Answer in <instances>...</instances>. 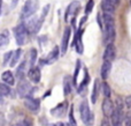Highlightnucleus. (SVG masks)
Wrapping results in <instances>:
<instances>
[{"label": "nucleus", "instance_id": "423d86ee", "mask_svg": "<svg viewBox=\"0 0 131 126\" xmlns=\"http://www.w3.org/2000/svg\"><path fill=\"white\" fill-rule=\"evenodd\" d=\"M31 85L29 83V81L25 80V79H21L18 81L17 85V94L20 97H27L30 95L31 93Z\"/></svg>", "mask_w": 131, "mask_h": 126}, {"label": "nucleus", "instance_id": "6e6552de", "mask_svg": "<svg viewBox=\"0 0 131 126\" xmlns=\"http://www.w3.org/2000/svg\"><path fill=\"white\" fill-rule=\"evenodd\" d=\"M116 57V50L115 46H114L113 43H109L106 45V49H105L104 52V60H107V61H113Z\"/></svg>", "mask_w": 131, "mask_h": 126}, {"label": "nucleus", "instance_id": "6ab92c4d", "mask_svg": "<svg viewBox=\"0 0 131 126\" xmlns=\"http://www.w3.org/2000/svg\"><path fill=\"white\" fill-rule=\"evenodd\" d=\"M21 55H22V49H17L16 51H14L13 56H12V59H10V61H9V66H10V67H15L16 64L20 61Z\"/></svg>", "mask_w": 131, "mask_h": 126}, {"label": "nucleus", "instance_id": "a211bd4d", "mask_svg": "<svg viewBox=\"0 0 131 126\" xmlns=\"http://www.w3.org/2000/svg\"><path fill=\"white\" fill-rule=\"evenodd\" d=\"M99 90H100V82L99 80L94 81V85H93V89H92V94H91V102L93 104L97 102L98 96H99Z\"/></svg>", "mask_w": 131, "mask_h": 126}, {"label": "nucleus", "instance_id": "aec40b11", "mask_svg": "<svg viewBox=\"0 0 131 126\" xmlns=\"http://www.w3.org/2000/svg\"><path fill=\"white\" fill-rule=\"evenodd\" d=\"M8 43H9V31L8 30H4L0 34V49L8 45Z\"/></svg>", "mask_w": 131, "mask_h": 126}, {"label": "nucleus", "instance_id": "7ed1b4c3", "mask_svg": "<svg viewBox=\"0 0 131 126\" xmlns=\"http://www.w3.org/2000/svg\"><path fill=\"white\" fill-rule=\"evenodd\" d=\"M79 112H81L82 120H83V123L86 126H91L93 123H94V115H93L92 111L90 110V106H89V104L86 101H83L81 103Z\"/></svg>", "mask_w": 131, "mask_h": 126}, {"label": "nucleus", "instance_id": "58836bf2", "mask_svg": "<svg viewBox=\"0 0 131 126\" xmlns=\"http://www.w3.org/2000/svg\"><path fill=\"white\" fill-rule=\"evenodd\" d=\"M51 126H58V125H51Z\"/></svg>", "mask_w": 131, "mask_h": 126}, {"label": "nucleus", "instance_id": "9d476101", "mask_svg": "<svg viewBox=\"0 0 131 126\" xmlns=\"http://www.w3.org/2000/svg\"><path fill=\"white\" fill-rule=\"evenodd\" d=\"M40 76H41V73H40L39 67L31 66V68L28 71V78L34 83H38L39 81H40Z\"/></svg>", "mask_w": 131, "mask_h": 126}, {"label": "nucleus", "instance_id": "f3484780", "mask_svg": "<svg viewBox=\"0 0 131 126\" xmlns=\"http://www.w3.org/2000/svg\"><path fill=\"white\" fill-rule=\"evenodd\" d=\"M1 79L4 80L5 83L9 86H14V83H15V76L10 71H5L1 75Z\"/></svg>", "mask_w": 131, "mask_h": 126}, {"label": "nucleus", "instance_id": "393cba45", "mask_svg": "<svg viewBox=\"0 0 131 126\" xmlns=\"http://www.w3.org/2000/svg\"><path fill=\"white\" fill-rule=\"evenodd\" d=\"M101 89H102V95H104L105 97H111L112 90H111V88H109L108 83H107V82L102 83V85H101Z\"/></svg>", "mask_w": 131, "mask_h": 126}, {"label": "nucleus", "instance_id": "c85d7f7f", "mask_svg": "<svg viewBox=\"0 0 131 126\" xmlns=\"http://www.w3.org/2000/svg\"><path fill=\"white\" fill-rule=\"evenodd\" d=\"M69 119H70V125H71V126H76V120L74 119V115H72V109L70 110V113H69Z\"/></svg>", "mask_w": 131, "mask_h": 126}, {"label": "nucleus", "instance_id": "f03ea898", "mask_svg": "<svg viewBox=\"0 0 131 126\" xmlns=\"http://www.w3.org/2000/svg\"><path fill=\"white\" fill-rule=\"evenodd\" d=\"M38 7H39L38 0H27L22 8V12H21V19L27 20V19L34 16L35 13L37 12V9H38Z\"/></svg>", "mask_w": 131, "mask_h": 126}, {"label": "nucleus", "instance_id": "1a4fd4ad", "mask_svg": "<svg viewBox=\"0 0 131 126\" xmlns=\"http://www.w3.org/2000/svg\"><path fill=\"white\" fill-rule=\"evenodd\" d=\"M24 105L28 110L34 111V112L38 111L39 108H40V103H39V101L36 100V98H34V97H27V98L24 100Z\"/></svg>", "mask_w": 131, "mask_h": 126}, {"label": "nucleus", "instance_id": "f257e3e1", "mask_svg": "<svg viewBox=\"0 0 131 126\" xmlns=\"http://www.w3.org/2000/svg\"><path fill=\"white\" fill-rule=\"evenodd\" d=\"M104 25H105V30H104V42L106 44L113 43L115 39V20H114L113 15L111 14H106L104 13Z\"/></svg>", "mask_w": 131, "mask_h": 126}, {"label": "nucleus", "instance_id": "72a5a7b5", "mask_svg": "<svg viewBox=\"0 0 131 126\" xmlns=\"http://www.w3.org/2000/svg\"><path fill=\"white\" fill-rule=\"evenodd\" d=\"M109 2H112V4L114 5V6H117L118 2H120V0H108Z\"/></svg>", "mask_w": 131, "mask_h": 126}, {"label": "nucleus", "instance_id": "e433bc0d", "mask_svg": "<svg viewBox=\"0 0 131 126\" xmlns=\"http://www.w3.org/2000/svg\"><path fill=\"white\" fill-rule=\"evenodd\" d=\"M113 126H122V123H121V124H115V125H113Z\"/></svg>", "mask_w": 131, "mask_h": 126}, {"label": "nucleus", "instance_id": "5701e85b", "mask_svg": "<svg viewBox=\"0 0 131 126\" xmlns=\"http://www.w3.org/2000/svg\"><path fill=\"white\" fill-rule=\"evenodd\" d=\"M10 94V88L7 83H0V96H8Z\"/></svg>", "mask_w": 131, "mask_h": 126}, {"label": "nucleus", "instance_id": "cd10ccee", "mask_svg": "<svg viewBox=\"0 0 131 126\" xmlns=\"http://www.w3.org/2000/svg\"><path fill=\"white\" fill-rule=\"evenodd\" d=\"M12 56H13V51H9V52L5 53V56H4V64L5 65H6L8 61H10Z\"/></svg>", "mask_w": 131, "mask_h": 126}, {"label": "nucleus", "instance_id": "4be33fe9", "mask_svg": "<svg viewBox=\"0 0 131 126\" xmlns=\"http://www.w3.org/2000/svg\"><path fill=\"white\" fill-rule=\"evenodd\" d=\"M25 65H27V61H23L22 64L20 65V66L17 67V71H16V75H17L18 80H21V79H24V72H25Z\"/></svg>", "mask_w": 131, "mask_h": 126}, {"label": "nucleus", "instance_id": "ddd939ff", "mask_svg": "<svg viewBox=\"0 0 131 126\" xmlns=\"http://www.w3.org/2000/svg\"><path fill=\"white\" fill-rule=\"evenodd\" d=\"M82 34H83V29L79 28V30L76 32V36H75L74 43L72 45L75 46V49L77 50L78 53H83V44H82Z\"/></svg>", "mask_w": 131, "mask_h": 126}, {"label": "nucleus", "instance_id": "9b49d317", "mask_svg": "<svg viewBox=\"0 0 131 126\" xmlns=\"http://www.w3.org/2000/svg\"><path fill=\"white\" fill-rule=\"evenodd\" d=\"M59 55H60V48L59 46H55V48H53V50L51 51L50 53L47 55V57L45 58V64H53V62H55L58 59H59Z\"/></svg>", "mask_w": 131, "mask_h": 126}, {"label": "nucleus", "instance_id": "bb28decb", "mask_svg": "<svg viewBox=\"0 0 131 126\" xmlns=\"http://www.w3.org/2000/svg\"><path fill=\"white\" fill-rule=\"evenodd\" d=\"M93 7H94V1H93V0H89L88 4H86V7H85V14L86 15H89V14L92 12Z\"/></svg>", "mask_w": 131, "mask_h": 126}, {"label": "nucleus", "instance_id": "f704fd0d", "mask_svg": "<svg viewBox=\"0 0 131 126\" xmlns=\"http://www.w3.org/2000/svg\"><path fill=\"white\" fill-rule=\"evenodd\" d=\"M0 126H4V118L1 115H0Z\"/></svg>", "mask_w": 131, "mask_h": 126}, {"label": "nucleus", "instance_id": "c9c22d12", "mask_svg": "<svg viewBox=\"0 0 131 126\" xmlns=\"http://www.w3.org/2000/svg\"><path fill=\"white\" fill-rule=\"evenodd\" d=\"M1 6H2V0H0V15H1Z\"/></svg>", "mask_w": 131, "mask_h": 126}, {"label": "nucleus", "instance_id": "20e7f679", "mask_svg": "<svg viewBox=\"0 0 131 126\" xmlns=\"http://www.w3.org/2000/svg\"><path fill=\"white\" fill-rule=\"evenodd\" d=\"M28 34H29V31L27 30L24 23L18 24L17 27L14 28V36H15L16 44H17L18 46H22V45H25V44H27Z\"/></svg>", "mask_w": 131, "mask_h": 126}, {"label": "nucleus", "instance_id": "412c9836", "mask_svg": "<svg viewBox=\"0 0 131 126\" xmlns=\"http://www.w3.org/2000/svg\"><path fill=\"white\" fill-rule=\"evenodd\" d=\"M71 92V82H70V78L69 76H66L63 79V94L64 96L70 94Z\"/></svg>", "mask_w": 131, "mask_h": 126}, {"label": "nucleus", "instance_id": "4468645a", "mask_svg": "<svg viewBox=\"0 0 131 126\" xmlns=\"http://www.w3.org/2000/svg\"><path fill=\"white\" fill-rule=\"evenodd\" d=\"M67 108H68V103L67 102H62V103H60L59 105L55 106L54 109H52V110H51V113H52L53 116L62 117V116L66 113V111H67Z\"/></svg>", "mask_w": 131, "mask_h": 126}, {"label": "nucleus", "instance_id": "7c9ffc66", "mask_svg": "<svg viewBox=\"0 0 131 126\" xmlns=\"http://www.w3.org/2000/svg\"><path fill=\"white\" fill-rule=\"evenodd\" d=\"M124 124H125V126H131V115H129L124 119Z\"/></svg>", "mask_w": 131, "mask_h": 126}, {"label": "nucleus", "instance_id": "473e14b6", "mask_svg": "<svg viewBox=\"0 0 131 126\" xmlns=\"http://www.w3.org/2000/svg\"><path fill=\"white\" fill-rule=\"evenodd\" d=\"M18 2H20V0H12V5H10V7H12V8H15V7L17 6Z\"/></svg>", "mask_w": 131, "mask_h": 126}, {"label": "nucleus", "instance_id": "2eb2a0df", "mask_svg": "<svg viewBox=\"0 0 131 126\" xmlns=\"http://www.w3.org/2000/svg\"><path fill=\"white\" fill-rule=\"evenodd\" d=\"M112 71V61H107V60H104L101 65V69H100V75L104 80H106L107 78L109 76Z\"/></svg>", "mask_w": 131, "mask_h": 126}, {"label": "nucleus", "instance_id": "dca6fc26", "mask_svg": "<svg viewBox=\"0 0 131 126\" xmlns=\"http://www.w3.org/2000/svg\"><path fill=\"white\" fill-rule=\"evenodd\" d=\"M101 8H102V11H104L106 14H111V15H113L114 12H115L116 6H114L112 2L108 1V0H102V2H101Z\"/></svg>", "mask_w": 131, "mask_h": 126}, {"label": "nucleus", "instance_id": "4c0bfd02", "mask_svg": "<svg viewBox=\"0 0 131 126\" xmlns=\"http://www.w3.org/2000/svg\"><path fill=\"white\" fill-rule=\"evenodd\" d=\"M10 126H20L18 124H13V125H10Z\"/></svg>", "mask_w": 131, "mask_h": 126}, {"label": "nucleus", "instance_id": "b1692460", "mask_svg": "<svg viewBox=\"0 0 131 126\" xmlns=\"http://www.w3.org/2000/svg\"><path fill=\"white\" fill-rule=\"evenodd\" d=\"M79 69H81V61H79V60H77V62H76V68H75V73H74V78H72V83H74L75 87L77 86V78H78Z\"/></svg>", "mask_w": 131, "mask_h": 126}, {"label": "nucleus", "instance_id": "39448f33", "mask_svg": "<svg viewBox=\"0 0 131 126\" xmlns=\"http://www.w3.org/2000/svg\"><path fill=\"white\" fill-rule=\"evenodd\" d=\"M28 22L24 23L25 28H27V30L29 32H38L39 29H40L41 24H43V21H44V17L43 16H40V17H29L27 19Z\"/></svg>", "mask_w": 131, "mask_h": 126}, {"label": "nucleus", "instance_id": "0eeeda50", "mask_svg": "<svg viewBox=\"0 0 131 126\" xmlns=\"http://www.w3.org/2000/svg\"><path fill=\"white\" fill-rule=\"evenodd\" d=\"M102 112H104L105 117H111L114 112V103L109 97H105L104 102H102Z\"/></svg>", "mask_w": 131, "mask_h": 126}, {"label": "nucleus", "instance_id": "c756f323", "mask_svg": "<svg viewBox=\"0 0 131 126\" xmlns=\"http://www.w3.org/2000/svg\"><path fill=\"white\" fill-rule=\"evenodd\" d=\"M100 126H111V122H109L108 117H105L104 119L101 120V124H100Z\"/></svg>", "mask_w": 131, "mask_h": 126}, {"label": "nucleus", "instance_id": "2f4dec72", "mask_svg": "<svg viewBox=\"0 0 131 126\" xmlns=\"http://www.w3.org/2000/svg\"><path fill=\"white\" fill-rule=\"evenodd\" d=\"M22 126H34V124H32L31 119H25L24 122H23Z\"/></svg>", "mask_w": 131, "mask_h": 126}, {"label": "nucleus", "instance_id": "f8f14e48", "mask_svg": "<svg viewBox=\"0 0 131 126\" xmlns=\"http://www.w3.org/2000/svg\"><path fill=\"white\" fill-rule=\"evenodd\" d=\"M69 38H70V28H66L63 31V36H62V42H61V53L63 55L66 51L68 50V45H69Z\"/></svg>", "mask_w": 131, "mask_h": 126}, {"label": "nucleus", "instance_id": "a878e982", "mask_svg": "<svg viewBox=\"0 0 131 126\" xmlns=\"http://www.w3.org/2000/svg\"><path fill=\"white\" fill-rule=\"evenodd\" d=\"M29 58H30V65H31V66H34L35 61H36V59H37V51L35 50V49H32V50L30 51Z\"/></svg>", "mask_w": 131, "mask_h": 126}]
</instances>
